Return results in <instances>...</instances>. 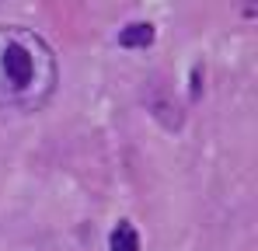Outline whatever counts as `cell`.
<instances>
[{
    "label": "cell",
    "instance_id": "cell-1",
    "mask_svg": "<svg viewBox=\"0 0 258 251\" xmlns=\"http://www.w3.org/2000/svg\"><path fill=\"white\" fill-rule=\"evenodd\" d=\"M59 84L52 45L21 25L0 28V112H39Z\"/></svg>",
    "mask_w": 258,
    "mask_h": 251
},
{
    "label": "cell",
    "instance_id": "cell-3",
    "mask_svg": "<svg viewBox=\"0 0 258 251\" xmlns=\"http://www.w3.org/2000/svg\"><path fill=\"white\" fill-rule=\"evenodd\" d=\"M154 39V28L150 25H129V32H122V45H150Z\"/></svg>",
    "mask_w": 258,
    "mask_h": 251
},
{
    "label": "cell",
    "instance_id": "cell-2",
    "mask_svg": "<svg viewBox=\"0 0 258 251\" xmlns=\"http://www.w3.org/2000/svg\"><path fill=\"white\" fill-rule=\"evenodd\" d=\"M112 251H140V234H136V227L129 220H122L112 230Z\"/></svg>",
    "mask_w": 258,
    "mask_h": 251
}]
</instances>
